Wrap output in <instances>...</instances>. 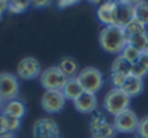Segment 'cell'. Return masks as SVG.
Returning <instances> with one entry per match:
<instances>
[{"label":"cell","instance_id":"obj_21","mask_svg":"<svg viewBox=\"0 0 148 138\" xmlns=\"http://www.w3.org/2000/svg\"><path fill=\"white\" fill-rule=\"evenodd\" d=\"M123 31H125L126 38H129V36H135V35H139V34L147 32V26H145L142 22H139L138 19H132V21L123 28Z\"/></svg>","mask_w":148,"mask_h":138},{"label":"cell","instance_id":"obj_2","mask_svg":"<svg viewBox=\"0 0 148 138\" xmlns=\"http://www.w3.org/2000/svg\"><path fill=\"white\" fill-rule=\"evenodd\" d=\"M129 106H131V97L122 89H115V87L110 89L103 99V108L112 116H116L121 112L129 109Z\"/></svg>","mask_w":148,"mask_h":138},{"label":"cell","instance_id":"obj_28","mask_svg":"<svg viewBox=\"0 0 148 138\" xmlns=\"http://www.w3.org/2000/svg\"><path fill=\"white\" fill-rule=\"evenodd\" d=\"M52 2H54V0H29L31 6H34V8H36V9L48 8V6H51Z\"/></svg>","mask_w":148,"mask_h":138},{"label":"cell","instance_id":"obj_7","mask_svg":"<svg viewBox=\"0 0 148 138\" xmlns=\"http://www.w3.org/2000/svg\"><path fill=\"white\" fill-rule=\"evenodd\" d=\"M41 73V64L35 57H23L16 65V77L21 80H34Z\"/></svg>","mask_w":148,"mask_h":138},{"label":"cell","instance_id":"obj_34","mask_svg":"<svg viewBox=\"0 0 148 138\" xmlns=\"http://www.w3.org/2000/svg\"><path fill=\"white\" fill-rule=\"evenodd\" d=\"M121 138H139V137L135 135V134H125V135H122Z\"/></svg>","mask_w":148,"mask_h":138},{"label":"cell","instance_id":"obj_1","mask_svg":"<svg viewBox=\"0 0 148 138\" xmlns=\"http://www.w3.org/2000/svg\"><path fill=\"white\" fill-rule=\"evenodd\" d=\"M99 44L105 52L109 54H121L123 48L128 45V38L125 35L123 28H119L116 25L105 26L99 35Z\"/></svg>","mask_w":148,"mask_h":138},{"label":"cell","instance_id":"obj_9","mask_svg":"<svg viewBox=\"0 0 148 138\" xmlns=\"http://www.w3.org/2000/svg\"><path fill=\"white\" fill-rule=\"evenodd\" d=\"M41 106L47 113H60L65 108V97L61 90H45L41 97Z\"/></svg>","mask_w":148,"mask_h":138},{"label":"cell","instance_id":"obj_10","mask_svg":"<svg viewBox=\"0 0 148 138\" xmlns=\"http://www.w3.org/2000/svg\"><path fill=\"white\" fill-rule=\"evenodd\" d=\"M118 2L115 0H105L102 5L97 6V19L105 25V26H112L115 25L116 21V10H118Z\"/></svg>","mask_w":148,"mask_h":138},{"label":"cell","instance_id":"obj_36","mask_svg":"<svg viewBox=\"0 0 148 138\" xmlns=\"http://www.w3.org/2000/svg\"><path fill=\"white\" fill-rule=\"evenodd\" d=\"M90 138H100V137H96V135H92Z\"/></svg>","mask_w":148,"mask_h":138},{"label":"cell","instance_id":"obj_17","mask_svg":"<svg viewBox=\"0 0 148 138\" xmlns=\"http://www.w3.org/2000/svg\"><path fill=\"white\" fill-rule=\"evenodd\" d=\"M21 121L18 118L5 115V113H0V132H15L21 128Z\"/></svg>","mask_w":148,"mask_h":138},{"label":"cell","instance_id":"obj_13","mask_svg":"<svg viewBox=\"0 0 148 138\" xmlns=\"http://www.w3.org/2000/svg\"><path fill=\"white\" fill-rule=\"evenodd\" d=\"M2 113L18 118V119H22L26 115V105L19 99L8 100V102H5V105L2 108Z\"/></svg>","mask_w":148,"mask_h":138},{"label":"cell","instance_id":"obj_4","mask_svg":"<svg viewBox=\"0 0 148 138\" xmlns=\"http://www.w3.org/2000/svg\"><path fill=\"white\" fill-rule=\"evenodd\" d=\"M138 124H139V118L131 109H126V111L121 112L119 115L113 116L115 131L118 134H122V135H125V134H136Z\"/></svg>","mask_w":148,"mask_h":138},{"label":"cell","instance_id":"obj_27","mask_svg":"<svg viewBox=\"0 0 148 138\" xmlns=\"http://www.w3.org/2000/svg\"><path fill=\"white\" fill-rule=\"evenodd\" d=\"M128 76H122V74H115V73H110V82L113 84L115 89H122L125 80H126Z\"/></svg>","mask_w":148,"mask_h":138},{"label":"cell","instance_id":"obj_15","mask_svg":"<svg viewBox=\"0 0 148 138\" xmlns=\"http://www.w3.org/2000/svg\"><path fill=\"white\" fill-rule=\"evenodd\" d=\"M122 90L132 99V97H136L139 96L142 92H144V80L141 79H136L134 76H128L123 86H122Z\"/></svg>","mask_w":148,"mask_h":138},{"label":"cell","instance_id":"obj_26","mask_svg":"<svg viewBox=\"0 0 148 138\" xmlns=\"http://www.w3.org/2000/svg\"><path fill=\"white\" fill-rule=\"evenodd\" d=\"M136 135H138L139 138H148V115L139 119L138 129H136Z\"/></svg>","mask_w":148,"mask_h":138},{"label":"cell","instance_id":"obj_31","mask_svg":"<svg viewBox=\"0 0 148 138\" xmlns=\"http://www.w3.org/2000/svg\"><path fill=\"white\" fill-rule=\"evenodd\" d=\"M139 62H141L144 67H147V68H148V49H147V51H144V52L141 54V57H139Z\"/></svg>","mask_w":148,"mask_h":138},{"label":"cell","instance_id":"obj_16","mask_svg":"<svg viewBox=\"0 0 148 138\" xmlns=\"http://www.w3.org/2000/svg\"><path fill=\"white\" fill-rule=\"evenodd\" d=\"M132 19H134L132 8L128 6V5L119 3V5H118V10H116V21H115V25L119 26V28H125Z\"/></svg>","mask_w":148,"mask_h":138},{"label":"cell","instance_id":"obj_18","mask_svg":"<svg viewBox=\"0 0 148 138\" xmlns=\"http://www.w3.org/2000/svg\"><path fill=\"white\" fill-rule=\"evenodd\" d=\"M90 131H92V135H96V137H100V138H113L115 134H116L113 122H109L108 119L105 122H102L100 125H97L96 128L90 129Z\"/></svg>","mask_w":148,"mask_h":138},{"label":"cell","instance_id":"obj_24","mask_svg":"<svg viewBox=\"0 0 148 138\" xmlns=\"http://www.w3.org/2000/svg\"><path fill=\"white\" fill-rule=\"evenodd\" d=\"M29 0H9V12L10 13H23L29 9Z\"/></svg>","mask_w":148,"mask_h":138},{"label":"cell","instance_id":"obj_32","mask_svg":"<svg viewBox=\"0 0 148 138\" xmlns=\"http://www.w3.org/2000/svg\"><path fill=\"white\" fill-rule=\"evenodd\" d=\"M9 10V0H0V12H6Z\"/></svg>","mask_w":148,"mask_h":138},{"label":"cell","instance_id":"obj_19","mask_svg":"<svg viewBox=\"0 0 148 138\" xmlns=\"http://www.w3.org/2000/svg\"><path fill=\"white\" fill-rule=\"evenodd\" d=\"M131 65L122 55H116V58L113 60L112 62V67H110V73H115V74H122V76H129L131 73Z\"/></svg>","mask_w":148,"mask_h":138},{"label":"cell","instance_id":"obj_23","mask_svg":"<svg viewBox=\"0 0 148 138\" xmlns=\"http://www.w3.org/2000/svg\"><path fill=\"white\" fill-rule=\"evenodd\" d=\"M141 51H138L136 48H134L132 45H126L125 48H123V51L119 54V55H122L129 64H135V62H138L139 61V57H141Z\"/></svg>","mask_w":148,"mask_h":138},{"label":"cell","instance_id":"obj_33","mask_svg":"<svg viewBox=\"0 0 148 138\" xmlns=\"http://www.w3.org/2000/svg\"><path fill=\"white\" fill-rule=\"evenodd\" d=\"M0 138H15L12 132H0Z\"/></svg>","mask_w":148,"mask_h":138},{"label":"cell","instance_id":"obj_14","mask_svg":"<svg viewBox=\"0 0 148 138\" xmlns=\"http://www.w3.org/2000/svg\"><path fill=\"white\" fill-rule=\"evenodd\" d=\"M58 68L67 79L77 77V74L80 73L79 61L76 58H73V57H62L60 64H58Z\"/></svg>","mask_w":148,"mask_h":138},{"label":"cell","instance_id":"obj_12","mask_svg":"<svg viewBox=\"0 0 148 138\" xmlns=\"http://www.w3.org/2000/svg\"><path fill=\"white\" fill-rule=\"evenodd\" d=\"M83 87L80 84V82L77 80V77H73V79H67V82L64 83L62 89H61V93L62 96L65 97V100H76L82 93H83Z\"/></svg>","mask_w":148,"mask_h":138},{"label":"cell","instance_id":"obj_35","mask_svg":"<svg viewBox=\"0 0 148 138\" xmlns=\"http://www.w3.org/2000/svg\"><path fill=\"white\" fill-rule=\"evenodd\" d=\"M89 2H90V3H93V5H102V3L105 2V0H89Z\"/></svg>","mask_w":148,"mask_h":138},{"label":"cell","instance_id":"obj_22","mask_svg":"<svg viewBox=\"0 0 148 138\" xmlns=\"http://www.w3.org/2000/svg\"><path fill=\"white\" fill-rule=\"evenodd\" d=\"M134 12V19H138L139 22H142L145 26H148V2H145L136 5L132 8Z\"/></svg>","mask_w":148,"mask_h":138},{"label":"cell","instance_id":"obj_3","mask_svg":"<svg viewBox=\"0 0 148 138\" xmlns=\"http://www.w3.org/2000/svg\"><path fill=\"white\" fill-rule=\"evenodd\" d=\"M77 80L80 82L84 92L95 93V95L105 84L103 74L96 67H86V68H83V70H80V73L77 74Z\"/></svg>","mask_w":148,"mask_h":138},{"label":"cell","instance_id":"obj_11","mask_svg":"<svg viewBox=\"0 0 148 138\" xmlns=\"http://www.w3.org/2000/svg\"><path fill=\"white\" fill-rule=\"evenodd\" d=\"M73 105H74V108H76L77 112L84 113V115H87V113L92 115L95 111H97L99 102H97V97H96L95 93L83 92L76 100H73Z\"/></svg>","mask_w":148,"mask_h":138},{"label":"cell","instance_id":"obj_8","mask_svg":"<svg viewBox=\"0 0 148 138\" xmlns=\"http://www.w3.org/2000/svg\"><path fill=\"white\" fill-rule=\"evenodd\" d=\"M19 79L12 73H0V99L3 102L18 99Z\"/></svg>","mask_w":148,"mask_h":138},{"label":"cell","instance_id":"obj_29","mask_svg":"<svg viewBox=\"0 0 148 138\" xmlns=\"http://www.w3.org/2000/svg\"><path fill=\"white\" fill-rule=\"evenodd\" d=\"M80 0H57V5L60 9H65V8H70L73 5H77Z\"/></svg>","mask_w":148,"mask_h":138},{"label":"cell","instance_id":"obj_20","mask_svg":"<svg viewBox=\"0 0 148 138\" xmlns=\"http://www.w3.org/2000/svg\"><path fill=\"white\" fill-rule=\"evenodd\" d=\"M128 44L132 45L134 48H136L138 51L144 52L148 49V32L135 35V36H129L128 38Z\"/></svg>","mask_w":148,"mask_h":138},{"label":"cell","instance_id":"obj_6","mask_svg":"<svg viewBox=\"0 0 148 138\" xmlns=\"http://www.w3.org/2000/svg\"><path fill=\"white\" fill-rule=\"evenodd\" d=\"M39 82L45 90H61L64 83L67 82V77L61 73L58 65H52V67L45 68L41 73Z\"/></svg>","mask_w":148,"mask_h":138},{"label":"cell","instance_id":"obj_5","mask_svg":"<svg viewBox=\"0 0 148 138\" xmlns=\"http://www.w3.org/2000/svg\"><path fill=\"white\" fill-rule=\"evenodd\" d=\"M34 138H61V129L52 118H39L32 125Z\"/></svg>","mask_w":148,"mask_h":138},{"label":"cell","instance_id":"obj_30","mask_svg":"<svg viewBox=\"0 0 148 138\" xmlns=\"http://www.w3.org/2000/svg\"><path fill=\"white\" fill-rule=\"evenodd\" d=\"M142 2H145V0H119V3H122V5H128V6H131V8H134V6L142 3Z\"/></svg>","mask_w":148,"mask_h":138},{"label":"cell","instance_id":"obj_37","mask_svg":"<svg viewBox=\"0 0 148 138\" xmlns=\"http://www.w3.org/2000/svg\"><path fill=\"white\" fill-rule=\"evenodd\" d=\"M2 16H3V12H0V19H2Z\"/></svg>","mask_w":148,"mask_h":138},{"label":"cell","instance_id":"obj_25","mask_svg":"<svg viewBox=\"0 0 148 138\" xmlns=\"http://www.w3.org/2000/svg\"><path fill=\"white\" fill-rule=\"evenodd\" d=\"M147 74H148V68H147V67H144L139 61L131 65V73H129V76H134V77H136V79H141V80H142Z\"/></svg>","mask_w":148,"mask_h":138}]
</instances>
